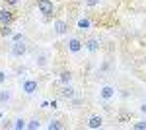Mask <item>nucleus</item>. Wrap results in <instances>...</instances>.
I'll return each mask as SVG.
<instances>
[{"instance_id":"nucleus-1","label":"nucleus","mask_w":146,"mask_h":130,"mask_svg":"<svg viewBox=\"0 0 146 130\" xmlns=\"http://www.w3.org/2000/svg\"><path fill=\"white\" fill-rule=\"evenodd\" d=\"M25 51H27V47H25V41L12 43V47H10V54H12V56H16V58L23 56V54H25Z\"/></svg>"},{"instance_id":"nucleus-2","label":"nucleus","mask_w":146,"mask_h":130,"mask_svg":"<svg viewBox=\"0 0 146 130\" xmlns=\"http://www.w3.org/2000/svg\"><path fill=\"white\" fill-rule=\"evenodd\" d=\"M37 8L41 10V14H43L45 18H49V16L53 14V10H55V8H53V2H51V0H39V2H37Z\"/></svg>"},{"instance_id":"nucleus-3","label":"nucleus","mask_w":146,"mask_h":130,"mask_svg":"<svg viewBox=\"0 0 146 130\" xmlns=\"http://www.w3.org/2000/svg\"><path fill=\"white\" fill-rule=\"evenodd\" d=\"M14 22V14L8 8H0V25H12Z\"/></svg>"},{"instance_id":"nucleus-4","label":"nucleus","mask_w":146,"mask_h":130,"mask_svg":"<svg viewBox=\"0 0 146 130\" xmlns=\"http://www.w3.org/2000/svg\"><path fill=\"white\" fill-rule=\"evenodd\" d=\"M37 87H39V84H37L35 80H25L23 86H22V91L25 95H33L35 91H37Z\"/></svg>"},{"instance_id":"nucleus-5","label":"nucleus","mask_w":146,"mask_h":130,"mask_svg":"<svg viewBox=\"0 0 146 130\" xmlns=\"http://www.w3.org/2000/svg\"><path fill=\"white\" fill-rule=\"evenodd\" d=\"M101 126H103V119L98 117V115L88 120V128H92V130H98V128H101Z\"/></svg>"},{"instance_id":"nucleus-6","label":"nucleus","mask_w":146,"mask_h":130,"mask_svg":"<svg viewBox=\"0 0 146 130\" xmlns=\"http://www.w3.org/2000/svg\"><path fill=\"white\" fill-rule=\"evenodd\" d=\"M68 51H70V53H80V51H82V43H80V39L72 37V39L68 41Z\"/></svg>"},{"instance_id":"nucleus-7","label":"nucleus","mask_w":146,"mask_h":130,"mask_svg":"<svg viewBox=\"0 0 146 130\" xmlns=\"http://www.w3.org/2000/svg\"><path fill=\"white\" fill-rule=\"evenodd\" d=\"M55 31L58 33V35H64V33L68 31V23L64 22V20H58V22H55Z\"/></svg>"},{"instance_id":"nucleus-8","label":"nucleus","mask_w":146,"mask_h":130,"mask_svg":"<svg viewBox=\"0 0 146 130\" xmlns=\"http://www.w3.org/2000/svg\"><path fill=\"white\" fill-rule=\"evenodd\" d=\"M100 95H101V99H111L113 95H115V89H113L111 86H105V87H101Z\"/></svg>"},{"instance_id":"nucleus-9","label":"nucleus","mask_w":146,"mask_h":130,"mask_svg":"<svg viewBox=\"0 0 146 130\" xmlns=\"http://www.w3.org/2000/svg\"><path fill=\"white\" fill-rule=\"evenodd\" d=\"M86 49H88L90 53H96V51L100 49V41H98V39H88V41H86Z\"/></svg>"},{"instance_id":"nucleus-10","label":"nucleus","mask_w":146,"mask_h":130,"mask_svg":"<svg viewBox=\"0 0 146 130\" xmlns=\"http://www.w3.org/2000/svg\"><path fill=\"white\" fill-rule=\"evenodd\" d=\"M60 97H64V99H72V97H74V89H72V87L66 84V86L60 89Z\"/></svg>"},{"instance_id":"nucleus-11","label":"nucleus","mask_w":146,"mask_h":130,"mask_svg":"<svg viewBox=\"0 0 146 130\" xmlns=\"http://www.w3.org/2000/svg\"><path fill=\"white\" fill-rule=\"evenodd\" d=\"M47 60H49V54H47V53H41L39 56H37V60H35V62H37V66H39V68H45V66H47Z\"/></svg>"},{"instance_id":"nucleus-12","label":"nucleus","mask_w":146,"mask_h":130,"mask_svg":"<svg viewBox=\"0 0 146 130\" xmlns=\"http://www.w3.org/2000/svg\"><path fill=\"white\" fill-rule=\"evenodd\" d=\"M14 31H12L10 25H0V37H12Z\"/></svg>"},{"instance_id":"nucleus-13","label":"nucleus","mask_w":146,"mask_h":130,"mask_svg":"<svg viewBox=\"0 0 146 130\" xmlns=\"http://www.w3.org/2000/svg\"><path fill=\"white\" fill-rule=\"evenodd\" d=\"M10 99H12V91H8V89L0 91V103H8Z\"/></svg>"},{"instance_id":"nucleus-14","label":"nucleus","mask_w":146,"mask_h":130,"mask_svg":"<svg viewBox=\"0 0 146 130\" xmlns=\"http://www.w3.org/2000/svg\"><path fill=\"white\" fill-rule=\"evenodd\" d=\"M58 80H60V84H64V86H66V84H70V80H72V74L64 70V72H60V78H58Z\"/></svg>"},{"instance_id":"nucleus-15","label":"nucleus","mask_w":146,"mask_h":130,"mask_svg":"<svg viewBox=\"0 0 146 130\" xmlns=\"http://www.w3.org/2000/svg\"><path fill=\"white\" fill-rule=\"evenodd\" d=\"M90 25H92V22L88 20V18H80V20H78V27H80V29H88Z\"/></svg>"},{"instance_id":"nucleus-16","label":"nucleus","mask_w":146,"mask_h":130,"mask_svg":"<svg viewBox=\"0 0 146 130\" xmlns=\"http://www.w3.org/2000/svg\"><path fill=\"white\" fill-rule=\"evenodd\" d=\"M25 128H27V130H39V128H41V124H39V120H37V119H33V120H29V122H27V126H25Z\"/></svg>"},{"instance_id":"nucleus-17","label":"nucleus","mask_w":146,"mask_h":130,"mask_svg":"<svg viewBox=\"0 0 146 130\" xmlns=\"http://www.w3.org/2000/svg\"><path fill=\"white\" fill-rule=\"evenodd\" d=\"M25 126H27V124H25V120H23V119L14 120V128H16V130H23Z\"/></svg>"},{"instance_id":"nucleus-18","label":"nucleus","mask_w":146,"mask_h":130,"mask_svg":"<svg viewBox=\"0 0 146 130\" xmlns=\"http://www.w3.org/2000/svg\"><path fill=\"white\" fill-rule=\"evenodd\" d=\"M47 128H49V130H60V128H62V124H60L58 120H51Z\"/></svg>"},{"instance_id":"nucleus-19","label":"nucleus","mask_w":146,"mask_h":130,"mask_svg":"<svg viewBox=\"0 0 146 130\" xmlns=\"http://www.w3.org/2000/svg\"><path fill=\"white\" fill-rule=\"evenodd\" d=\"M133 128H135V130H146V120H140V122H135V124H133Z\"/></svg>"},{"instance_id":"nucleus-20","label":"nucleus","mask_w":146,"mask_h":130,"mask_svg":"<svg viewBox=\"0 0 146 130\" xmlns=\"http://www.w3.org/2000/svg\"><path fill=\"white\" fill-rule=\"evenodd\" d=\"M18 41H25L22 33H16V35H12V43H18Z\"/></svg>"},{"instance_id":"nucleus-21","label":"nucleus","mask_w":146,"mask_h":130,"mask_svg":"<svg viewBox=\"0 0 146 130\" xmlns=\"http://www.w3.org/2000/svg\"><path fill=\"white\" fill-rule=\"evenodd\" d=\"M18 2H20V0H4V4H6V6H16Z\"/></svg>"},{"instance_id":"nucleus-22","label":"nucleus","mask_w":146,"mask_h":130,"mask_svg":"<svg viewBox=\"0 0 146 130\" xmlns=\"http://www.w3.org/2000/svg\"><path fill=\"white\" fill-rule=\"evenodd\" d=\"M4 82H6V72H4V70H0V86H2Z\"/></svg>"},{"instance_id":"nucleus-23","label":"nucleus","mask_w":146,"mask_h":130,"mask_svg":"<svg viewBox=\"0 0 146 130\" xmlns=\"http://www.w3.org/2000/svg\"><path fill=\"white\" fill-rule=\"evenodd\" d=\"M86 4H88V6H98L100 0H86Z\"/></svg>"},{"instance_id":"nucleus-24","label":"nucleus","mask_w":146,"mask_h":130,"mask_svg":"<svg viewBox=\"0 0 146 130\" xmlns=\"http://www.w3.org/2000/svg\"><path fill=\"white\" fill-rule=\"evenodd\" d=\"M2 126H4V128H10V126H14V124H10V120L6 119V120H4V122H2Z\"/></svg>"},{"instance_id":"nucleus-25","label":"nucleus","mask_w":146,"mask_h":130,"mask_svg":"<svg viewBox=\"0 0 146 130\" xmlns=\"http://www.w3.org/2000/svg\"><path fill=\"white\" fill-rule=\"evenodd\" d=\"M140 111H142V113L146 115V103H142V105H140Z\"/></svg>"},{"instance_id":"nucleus-26","label":"nucleus","mask_w":146,"mask_h":130,"mask_svg":"<svg viewBox=\"0 0 146 130\" xmlns=\"http://www.w3.org/2000/svg\"><path fill=\"white\" fill-rule=\"evenodd\" d=\"M0 120H2V113H0Z\"/></svg>"}]
</instances>
